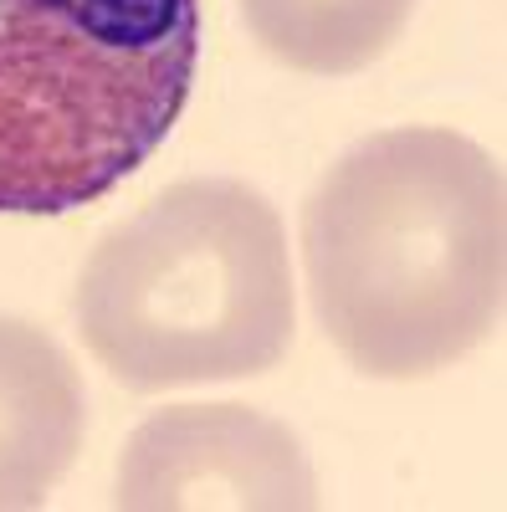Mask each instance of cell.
<instances>
[{
  "mask_svg": "<svg viewBox=\"0 0 507 512\" xmlns=\"http://www.w3.org/2000/svg\"><path fill=\"white\" fill-rule=\"evenodd\" d=\"M303 272L323 333L359 374L451 369L502 318V164L431 123L369 134L303 205Z\"/></svg>",
  "mask_w": 507,
  "mask_h": 512,
  "instance_id": "1",
  "label": "cell"
},
{
  "mask_svg": "<svg viewBox=\"0 0 507 512\" xmlns=\"http://www.w3.org/2000/svg\"><path fill=\"white\" fill-rule=\"evenodd\" d=\"M77 328L129 390L267 374L292 344L277 205L246 180H180L113 226L82 267Z\"/></svg>",
  "mask_w": 507,
  "mask_h": 512,
  "instance_id": "2",
  "label": "cell"
},
{
  "mask_svg": "<svg viewBox=\"0 0 507 512\" xmlns=\"http://www.w3.org/2000/svg\"><path fill=\"white\" fill-rule=\"evenodd\" d=\"M200 0H0V210L67 216L175 134Z\"/></svg>",
  "mask_w": 507,
  "mask_h": 512,
  "instance_id": "3",
  "label": "cell"
},
{
  "mask_svg": "<svg viewBox=\"0 0 507 512\" xmlns=\"http://www.w3.org/2000/svg\"><path fill=\"white\" fill-rule=\"evenodd\" d=\"M113 507L123 512H308L318 477L298 436L246 405H175L123 446Z\"/></svg>",
  "mask_w": 507,
  "mask_h": 512,
  "instance_id": "4",
  "label": "cell"
},
{
  "mask_svg": "<svg viewBox=\"0 0 507 512\" xmlns=\"http://www.w3.org/2000/svg\"><path fill=\"white\" fill-rule=\"evenodd\" d=\"M82 379L52 333L0 318V512L41 507L82 451Z\"/></svg>",
  "mask_w": 507,
  "mask_h": 512,
  "instance_id": "5",
  "label": "cell"
},
{
  "mask_svg": "<svg viewBox=\"0 0 507 512\" xmlns=\"http://www.w3.org/2000/svg\"><path fill=\"white\" fill-rule=\"evenodd\" d=\"M236 6L246 31L282 67L349 77L395 47L415 0H236Z\"/></svg>",
  "mask_w": 507,
  "mask_h": 512,
  "instance_id": "6",
  "label": "cell"
}]
</instances>
